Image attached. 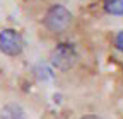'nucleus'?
Instances as JSON below:
<instances>
[{"label": "nucleus", "mask_w": 123, "mask_h": 119, "mask_svg": "<svg viewBox=\"0 0 123 119\" xmlns=\"http://www.w3.org/2000/svg\"><path fill=\"white\" fill-rule=\"evenodd\" d=\"M22 109L15 104H10V106L4 107L2 111V119H22Z\"/></svg>", "instance_id": "20e7f679"}, {"label": "nucleus", "mask_w": 123, "mask_h": 119, "mask_svg": "<svg viewBox=\"0 0 123 119\" xmlns=\"http://www.w3.org/2000/svg\"><path fill=\"white\" fill-rule=\"evenodd\" d=\"M104 10L113 16L123 14V0H104Z\"/></svg>", "instance_id": "39448f33"}, {"label": "nucleus", "mask_w": 123, "mask_h": 119, "mask_svg": "<svg viewBox=\"0 0 123 119\" xmlns=\"http://www.w3.org/2000/svg\"><path fill=\"white\" fill-rule=\"evenodd\" d=\"M24 46L22 36L14 31V29H4L0 32V49H2L7 56H17L21 54Z\"/></svg>", "instance_id": "f03ea898"}, {"label": "nucleus", "mask_w": 123, "mask_h": 119, "mask_svg": "<svg viewBox=\"0 0 123 119\" xmlns=\"http://www.w3.org/2000/svg\"><path fill=\"white\" fill-rule=\"evenodd\" d=\"M72 24V14L63 5H55L51 7L44 16V26L51 32H63L65 29Z\"/></svg>", "instance_id": "f257e3e1"}, {"label": "nucleus", "mask_w": 123, "mask_h": 119, "mask_svg": "<svg viewBox=\"0 0 123 119\" xmlns=\"http://www.w3.org/2000/svg\"><path fill=\"white\" fill-rule=\"evenodd\" d=\"M82 119H101V117H98V116H86V117H82Z\"/></svg>", "instance_id": "0eeeda50"}, {"label": "nucleus", "mask_w": 123, "mask_h": 119, "mask_svg": "<svg viewBox=\"0 0 123 119\" xmlns=\"http://www.w3.org/2000/svg\"><path fill=\"white\" fill-rule=\"evenodd\" d=\"M116 48L120 51H123V31H120L118 36H116Z\"/></svg>", "instance_id": "423d86ee"}, {"label": "nucleus", "mask_w": 123, "mask_h": 119, "mask_svg": "<svg viewBox=\"0 0 123 119\" xmlns=\"http://www.w3.org/2000/svg\"><path fill=\"white\" fill-rule=\"evenodd\" d=\"M75 49L72 44H60V46L55 48V51L51 53V63L58 68V70H68L74 63H75Z\"/></svg>", "instance_id": "7ed1b4c3"}]
</instances>
